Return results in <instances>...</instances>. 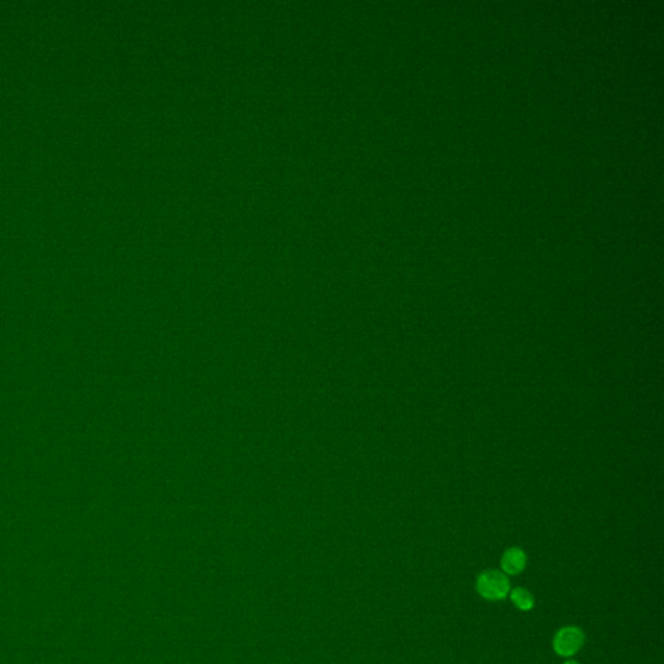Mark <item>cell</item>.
Instances as JSON below:
<instances>
[{
	"label": "cell",
	"instance_id": "6da1fadb",
	"mask_svg": "<svg viewBox=\"0 0 664 664\" xmlns=\"http://www.w3.org/2000/svg\"><path fill=\"white\" fill-rule=\"evenodd\" d=\"M477 593L488 601H499L506 598L510 592L509 578L500 571H485L476 580Z\"/></svg>",
	"mask_w": 664,
	"mask_h": 664
},
{
	"label": "cell",
	"instance_id": "7a4b0ae2",
	"mask_svg": "<svg viewBox=\"0 0 664 664\" xmlns=\"http://www.w3.org/2000/svg\"><path fill=\"white\" fill-rule=\"evenodd\" d=\"M584 633L578 627H564L558 630L553 639L554 651L560 656H575L584 645Z\"/></svg>",
	"mask_w": 664,
	"mask_h": 664
},
{
	"label": "cell",
	"instance_id": "3957f363",
	"mask_svg": "<svg viewBox=\"0 0 664 664\" xmlns=\"http://www.w3.org/2000/svg\"><path fill=\"white\" fill-rule=\"evenodd\" d=\"M526 553L519 548H510L502 555L501 567L506 575H517L526 569Z\"/></svg>",
	"mask_w": 664,
	"mask_h": 664
},
{
	"label": "cell",
	"instance_id": "277c9868",
	"mask_svg": "<svg viewBox=\"0 0 664 664\" xmlns=\"http://www.w3.org/2000/svg\"><path fill=\"white\" fill-rule=\"evenodd\" d=\"M510 598L511 602L515 604V607L522 611H529L535 606V597L524 588H515L510 593Z\"/></svg>",
	"mask_w": 664,
	"mask_h": 664
},
{
	"label": "cell",
	"instance_id": "5b68a950",
	"mask_svg": "<svg viewBox=\"0 0 664 664\" xmlns=\"http://www.w3.org/2000/svg\"><path fill=\"white\" fill-rule=\"evenodd\" d=\"M564 664H578V662H574V660H569V662H566V663Z\"/></svg>",
	"mask_w": 664,
	"mask_h": 664
}]
</instances>
